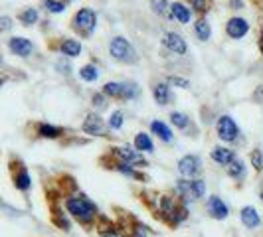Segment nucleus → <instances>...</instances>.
Returning <instances> with one entry per match:
<instances>
[{"label":"nucleus","instance_id":"28","mask_svg":"<svg viewBox=\"0 0 263 237\" xmlns=\"http://www.w3.org/2000/svg\"><path fill=\"white\" fill-rule=\"evenodd\" d=\"M226 172L230 178H236V180H241L243 174H246V162L241 158H234L228 166H226Z\"/></svg>","mask_w":263,"mask_h":237},{"label":"nucleus","instance_id":"1","mask_svg":"<svg viewBox=\"0 0 263 237\" xmlns=\"http://www.w3.org/2000/svg\"><path fill=\"white\" fill-rule=\"evenodd\" d=\"M64 206H66L67 215L73 218L83 227L93 225L97 222V218H99V211L95 208V204L89 198L83 196V194H69V196H66Z\"/></svg>","mask_w":263,"mask_h":237},{"label":"nucleus","instance_id":"27","mask_svg":"<svg viewBox=\"0 0 263 237\" xmlns=\"http://www.w3.org/2000/svg\"><path fill=\"white\" fill-rule=\"evenodd\" d=\"M18 20H20V24L22 26H34V24H38L40 20V12L38 8H24V10H20L18 12Z\"/></svg>","mask_w":263,"mask_h":237},{"label":"nucleus","instance_id":"40","mask_svg":"<svg viewBox=\"0 0 263 237\" xmlns=\"http://www.w3.org/2000/svg\"><path fill=\"white\" fill-rule=\"evenodd\" d=\"M55 69H62L64 75H69L71 66H69V62H66V60H58V62H55Z\"/></svg>","mask_w":263,"mask_h":237},{"label":"nucleus","instance_id":"37","mask_svg":"<svg viewBox=\"0 0 263 237\" xmlns=\"http://www.w3.org/2000/svg\"><path fill=\"white\" fill-rule=\"evenodd\" d=\"M166 83H168V85H174V87H182V89H188V87H190V81L184 77H178V75H168V77H166Z\"/></svg>","mask_w":263,"mask_h":237},{"label":"nucleus","instance_id":"10","mask_svg":"<svg viewBox=\"0 0 263 237\" xmlns=\"http://www.w3.org/2000/svg\"><path fill=\"white\" fill-rule=\"evenodd\" d=\"M81 131L89 136H109V127L99 113H87L83 125H81Z\"/></svg>","mask_w":263,"mask_h":237},{"label":"nucleus","instance_id":"32","mask_svg":"<svg viewBox=\"0 0 263 237\" xmlns=\"http://www.w3.org/2000/svg\"><path fill=\"white\" fill-rule=\"evenodd\" d=\"M79 77L83 79V81H87V83H93V81L99 79V69L93 64H87V66H83L79 69Z\"/></svg>","mask_w":263,"mask_h":237},{"label":"nucleus","instance_id":"22","mask_svg":"<svg viewBox=\"0 0 263 237\" xmlns=\"http://www.w3.org/2000/svg\"><path fill=\"white\" fill-rule=\"evenodd\" d=\"M153 95H155V101H157L160 107L168 105L172 99V91H171V85L164 81V83H157L155 85V89H153Z\"/></svg>","mask_w":263,"mask_h":237},{"label":"nucleus","instance_id":"36","mask_svg":"<svg viewBox=\"0 0 263 237\" xmlns=\"http://www.w3.org/2000/svg\"><path fill=\"white\" fill-rule=\"evenodd\" d=\"M125 125V115H123V111H115L111 118H109V123H107V127L111 129V131H119L121 127Z\"/></svg>","mask_w":263,"mask_h":237},{"label":"nucleus","instance_id":"7","mask_svg":"<svg viewBox=\"0 0 263 237\" xmlns=\"http://www.w3.org/2000/svg\"><path fill=\"white\" fill-rule=\"evenodd\" d=\"M8 170H10V178H12V184L18 192L28 194L30 188H32V178H30V172L24 166V162L18 156H10L8 160Z\"/></svg>","mask_w":263,"mask_h":237},{"label":"nucleus","instance_id":"43","mask_svg":"<svg viewBox=\"0 0 263 237\" xmlns=\"http://www.w3.org/2000/svg\"><path fill=\"white\" fill-rule=\"evenodd\" d=\"M2 83H4V77H0V87H2Z\"/></svg>","mask_w":263,"mask_h":237},{"label":"nucleus","instance_id":"19","mask_svg":"<svg viewBox=\"0 0 263 237\" xmlns=\"http://www.w3.org/2000/svg\"><path fill=\"white\" fill-rule=\"evenodd\" d=\"M239 220H241L243 227H248V229H257V227L261 225V215L257 213V210H255L253 206L241 208V211H239Z\"/></svg>","mask_w":263,"mask_h":237},{"label":"nucleus","instance_id":"4","mask_svg":"<svg viewBox=\"0 0 263 237\" xmlns=\"http://www.w3.org/2000/svg\"><path fill=\"white\" fill-rule=\"evenodd\" d=\"M109 55L115 60V62H121V64H137L139 62V55L135 52L133 44L125 36H115V38L109 42Z\"/></svg>","mask_w":263,"mask_h":237},{"label":"nucleus","instance_id":"25","mask_svg":"<svg viewBox=\"0 0 263 237\" xmlns=\"http://www.w3.org/2000/svg\"><path fill=\"white\" fill-rule=\"evenodd\" d=\"M135 150H139L141 154L143 152H155V143H153L148 132H139L135 136Z\"/></svg>","mask_w":263,"mask_h":237},{"label":"nucleus","instance_id":"21","mask_svg":"<svg viewBox=\"0 0 263 237\" xmlns=\"http://www.w3.org/2000/svg\"><path fill=\"white\" fill-rule=\"evenodd\" d=\"M97 222H99V235L101 237H129L119 225L107 222V220H103L101 215L97 218Z\"/></svg>","mask_w":263,"mask_h":237},{"label":"nucleus","instance_id":"20","mask_svg":"<svg viewBox=\"0 0 263 237\" xmlns=\"http://www.w3.org/2000/svg\"><path fill=\"white\" fill-rule=\"evenodd\" d=\"M107 168H113V170L121 172V174H125V176H129V178H137V180L141 178V180H145V176H141V172L137 170V166H133L129 162H121V160L111 158V162H107Z\"/></svg>","mask_w":263,"mask_h":237},{"label":"nucleus","instance_id":"23","mask_svg":"<svg viewBox=\"0 0 263 237\" xmlns=\"http://www.w3.org/2000/svg\"><path fill=\"white\" fill-rule=\"evenodd\" d=\"M171 14H172V18H174L176 22H180V24H188V22L192 20V10H190L188 6H184L182 2H172Z\"/></svg>","mask_w":263,"mask_h":237},{"label":"nucleus","instance_id":"6","mask_svg":"<svg viewBox=\"0 0 263 237\" xmlns=\"http://www.w3.org/2000/svg\"><path fill=\"white\" fill-rule=\"evenodd\" d=\"M97 26V12L93 8H79L71 18V28L79 38H89Z\"/></svg>","mask_w":263,"mask_h":237},{"label":"nucleus","instance_id":"11","mask_svg":"<svg viewBox=\"0 0 263 237\" xmlns=\"http://www.w3.org/2000/svg\"><path fill=\"white\" fill-rule=\"evenodd\" d=\"M202 170V160L196 154H184L178 160V172L182 178H196Z\"/></svg>","mask_w":263,"mask_h":237},{"label":"nucleus","instance_id":"30","mask_svg":"<svg viewBox=\"0 0 263 237\" xmlns=\"http://www.w3.org/2000/svg\"><path fill=\"white\" fill-rule=\"evenodd\" d=\"M52 222L53 225H58L60 229H64V231H69L71 229V220H69V215L64 213V211L60 210V208H52Z\"/></svg>","mask_w":263,"mask_h":237},{"label":"nucleus","instance_id":"13","mask_svg":"<svg viewBox=\"0 0 263 237\" xmlns=\"http://www.w3.org/2000/svg\"><path fill=\"white\" fill-rule=\"evenodd\" d=\"M248 32H250V22L246 18H241V16L230 18L228 24H226V34H228V38L232 40H241Z\"/></svg>","mask_w":263,"mask_h":237},{"label":"nucleus","instance_id":"9","mask_svg":"<svg viewBox=\"0 0 263 237\" xmlns=\"http://www.w3.org/2000/svg\"><path fill=\"white\" fill-rule=\"evenodd\" d=\"M216 132H218V139H220L222 143H230V145L239 141V134H241L237 123L230 117V115H222V117L218 118V123H216Z\"/></svg>","mask_w":263,"mask_h":237},{"label":"nucleus","instance_id":"39","mask_svg":"<svg viewBox=\"0 0 263 237\" xmlns=\"http://www.w3.org/2000/svg\"><path fill=\"white\" fill-rule=\"evenodd\" d=\"M12 18L10 16H0V32H10L12 30Z\"/></svg>","mask_w":263,"mask_h":237},{"label":"nucleus","instance_id":"24","mask_svg":"<svg viewBox=\"0 0 263 237\" xmlns=\"http://www.w3.org/2000/svg\"><path fill=\"white\" fill-rule=\"evenodd\" d=\"M151 131H153V134H157L162 143H172L174 141V134H172L171 127L166 123H162V121H153L151 123Z\"/></svg>","mask_w":263,"mask_h":237},{"label":"nucleus","instance_id":"8","mask_svg":"<svg viewBox=\"0 0 263 237\" xmlns=\"http://www.w3.org/2000/svg\"><path fill=\"white\" fill-rule=\"evenodd\" d=\"M109 156L115 158V160H121V162H129V164L137 166V168H146L148 166V160L139 150H135V148H131V146L127 145L113 146L109 150Z\"/></svg>","mask_w":263,"mask_h":237},{"label":"nucleus","instance_id":"5","mask_svg":"<svg viewBox=\"0 0 263 237\" xmlns=\"http://www.w3.org/2000/svg\"><path fill=\"white\" fill-rule=\"evenodd\" d=\"M101 93L109 99H121V101H131L135 97H139V85L133 81H107L103 85Z\"/></svg>","mask_w":263,"mask_h":237},{"label":"nucleus","instance_id":"41","mask_svg":"<svg viewBox=\"0 0 263 237\" xmlns=\"http://www.w3.org/2000/svg\"><path fill=\"white\" fill-rule=\"evenodd\" d=\"M259 97H263V85L257 87V91H255V95H253V99H255V101H259Z\"/></svg>","mask_w":263,"mask_h":237},{"label":"nucleus","instance_id":"35","mask_svg":"<svg viewBox=\"0 0 263 237\" xmlns=\"http://www.w3.org/2000/svg\"><path fill=\"white\" fill-rule=\"evenodd\" d=\"M250 162L255 168V172H263V150L261 148H253L250 152Z\"/></svg>","mask_w":263,"mask_h":237},{"label":"nucleus","instance_id":"33","mask_svg":"<svg viewBox=\"0 0 263 237\" xmlns=\"http://www.w3.org/2000/svg\"><path fill=\"white\" fill-rule=\"evenodd\" d=\"M168 0H151V8H153V12L158 14V16H166L168 20H174L172 18V14L168 12Z\"/></svg>","mask_w":263,"mask_h":237},{"label":"nucleus","instance_id":"15","mask_svg":"<svg viewBox=\"0 0 263 237\" xmlns=\"http://www.w3.org/2000/svg\"><path fill=\"white\" fill-rule=\"evenodd\" d=\"M32 127H34L38 139L58 141V139H62V136L66 134V129H64V127H55V125H50V123H34Z\"/></svg>","mask_w":263,"mask_h":237},{"label":"nucleus","instance_id":"17","mask_svg":"<svg viewBox=\"0 0 263 237\" xmlns=\"http://www.w3.org/2000/svg\"><path fill=\"white\" fill-rule=\"evenodd\" d=\"M206 211L214 220H226L230 215V208L226 206V202L220 196H210L206 200Z\"/></svg>","mask_w":263,"mask_h":237},{"label":"nucleus","instance_id":"45","mask_svg":"<svg viewBox=\"0 0 263 237\" xmlns=\"http://www.w3.org/2000/svg\"><path fill=\"white\" fill-rule=\"evenodd\" d=\"M0 66H2V57H0Z\"/></svg>","mask_w":263,"mask_h":237},{"label":"nucleus","instance_id":"44","mask_svg":"<svg viewBox=\"0 0 263 237\" xmlns=\"http://www.w3.org/2000/svg\"><path fill=\"white\" fill-rule=\"evenodd\" d=\"M259 200H261V202H263V190H261V194H259Z\"/></svg>","mask_w":263,"mask_h":237},{"label":"nucleus","instance_id":"26","mask_svg":"<svg viewBox=\"0 0 263 237\" xmlns=\"http://www.w3.org/2000/svg\"><path fill=\"white\" fill-rule=\"evenodd\" d=\"M194 36H196L200 42H208L212 36V28L206 20V16H200L194 24Z\"/></svg>","mask_w":263,"mask_h":237},{"label":"nucleus","instance_id":"16","mask_svg":"<svg viewBox=\"0 0 263 237\" xmlns=\"http://www.w3.org/2000/svg\"><path fill=\"white\" fill-rule=\"evenodd\" d=\"M8 50L18 55V57H30L32 52H34V44L32 40L22 38V36H14V38L8 40Z\"/></svg>","mask_w":263,"mask_h":237},{"label":"nucleus","instance_id":"34","mask_svg":"<svg viewBox=\"0 0 263 237\" xmlns=\"http://www.w3.org/2000/svg\"><path fill=\"white\" fill-rule=\"evenodd\" d=\"M188 4H190V10L198 12L200 16H206L210 10V0H188Z\"/></svg>","mask_w":263,"mask_h":237},{"label":"nucleus","instance_id":"2","mask_svg":"<svg viewBox=\"0 0 263 237\" xmlns=\"http://www.w3.org/2000/svg\"><path fill=\"white\" fill-rule=\"evenodd\" d=\"M157 211L171 227H178L188 218V208L176 194H160L157 198Z\"/></svg>","mask_w":263,"mask_h":237},{"label":"nucleus","instance_id":"18","mask_svg":"<svg viewBox=\"0 0 263 237\" xmlns=\"http://www.w3.org/2000/svg\"><path fill=\"white\" fill-rule=\"evenodd\" d=\"M210 158L216 162V164H220V166H228L236 156V150H232L230 146H214L210 152Z\"/></svg>","mask_w":263,"mask_h":237},{"label":"nucleus","instance_id":"3","mask_svg":"<svg viewBox=\"0 0 263 237\" xmlns=\"http://www.w3.org/2000/svg\"><path fill=\"white\" fill-rule=\"evenodd\" d=\"M174 194L184 204H192L206 194V182L200 178H180L174 186Z\"/></svg>","mask_w":263,"mask_h":237},{"label":"nucleus","instance_id":"14","mask_svg":"<svg viewBox=\"0 0 263 237\" xmlns=\"http://www.w3.org/2000/svg\"><path fill=\"white\" fill-rule=\"evenodd\" d=\"M55 50L62 55H66L67 60H71V57H79L81 55L83 46H81V42L78 38H60V42L55 44Z\"/></svg>","mask_w":263,"mask_h":237},{"label":"nucleus","instance_id":"12","mask_svg":"<svg viewBox=\"0 0 263 237\" xmlns=\"http://www.w3.org/2000/svg\"><path fill=\"white\" fill-rule=\"evenodd\" d=\"M162 46L176 55H186V52H188V44L178 32H166L162 36Z\"/></svg>","mask_w":263,"mask_h":237},{"label":"nucleus","instance_id":"29","mask_svg":"<svg viewBox=\"0 0 263 237\" xmlns=\"http://www.w3.org/2000/svg\"><path fill=\"white\" fill-rule=\"evenodd\" d=\"M71 4V0H42L44 10L50 14H62L66 12V8Z\"/></svg>","mask_w":263,"mask_h":237},{"label":"nucleus","instance_id":"38","mask_svg":"<svg viewBox=\"0 0 263 237\" xmlns=\"http://www.w3.org/2000/svg\"><path fill=\"white\" fill-rule=\"evenodd\" d=\"M93 105H95V109H105L109 103H107V97L103 95V93H95L93 95Z\"/></svg>","mask_w":263,"mask_h":237},{"label":"nucleus","instance_id":"31","mask_svg":"<svg viewBox=\"0 0 263 237\" xmlns=\"http://www.w3.org/2000/svg\"><path fill=\"white\" fill-rule=\"evenodd\" d=\"M171 123L176 127V129H180V131H188V129L192 127V121H190V117H188V115H184V113H178V111L171 113Z\"/></svg>","mask_w":263,"mask_h":237},{"label":"nucleus","instance_id":"42","mask_svg":"<svg viewBox=\"0 0 263 237\" xmlns=\"http://www.w3.org/2000/svg\"><path fill=\"white\" fill-rule=\"evenodd\" d=\"M259 50H261V55H263V26H261V32H259Z\"/></svg>","mask_w":263,"mask_h":237}]
</instances>
